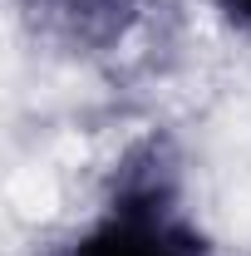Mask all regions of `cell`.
Wrapping results in <instances>:
<instances>
[{"label":"cell","instance_id":"3","mask_svg":"<svg viewBox=\"0 0 251 256\" xmlns=\"http://www.w3.org/2000/svg\"><path fill=\"white\" fill-rule=\"evenodd\" d=\"M222 15L232 20V25H242V30H251V0H217Z\"/></svg>","mask_w":251,"mask_h":256},{"label":"cell","instance_id":"2","mask_svg":"<svg viewBox=\"0 0 251 256\" xmlns=\"http://www.w3.org/2000/svg\"><path fill=\"white\" fill-rule=\"evenodd\" d=\"M34 15L74 44H104L128 25L133 0H30Z\"/></svg>","mask_w":251,"mask_h":256},{"label":"cell","instance_id":"1","mask_svg":"<svg viewBox=\"0 0 251 256\" xmlns=\"http://www.w3.org/2000/svg\"><path fill=\"white\" fill-rule=\"evenodd\" d=\"M69 256H197V252H192V242L178 226L162 222V212L118 207L98 232L74 242Z\"/></svg>","mask_w":251,"mask_h":256}]
</instances>
